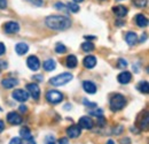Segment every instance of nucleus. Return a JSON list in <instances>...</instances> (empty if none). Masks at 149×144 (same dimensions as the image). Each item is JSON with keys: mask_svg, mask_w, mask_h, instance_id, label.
Listing matches in <instances>:
<instances>
[{"mask_svg": "<svg viewBox=\"0 0 149 144\" xmlns=\"http://www.w3.org/2000/svg\"><path fill=\"white\" fill-rule=\"evenodd\" d=\"M46 25L51 28L52 30H57V31H63L70 28L71 21L70 18L61 15H52L46 18Z\"/></svg>", "mask_w": 149, "mask_h": 144, "instance_id": "nucleus-1", "label": "nucleus"}, {"mask_svg": "<svg viewBox=\"0 0 149 144\" xmlns=\"http://www.w3.org/2000/svg\"><path fill=\"white\" fill-rule=\"evenodd\" d=\"M74 78L72 74L70 73H63V74H60V75H56L54 77H52L49 80V83L54 87H61V85H64L67 83H69L71 80Z\"/></svg>", "mask_w": 149, "mask_h": 144, "instance_id": "nucleus-2", "label": "nucleus"}, {"mask_svg": "<svg viewBox=\"0 0 149 144\" xmlns=\"http://www.w3.org/2000/svg\"><path fill=\"white\" fill-rule=\"evenodd\" d=\"M125 104H126V99L120 93L113 95L111 97V99H110V108H111V111H119V109H122L125 106Z\"/></svg>", "mask_w": 149, "mask_h": 144, "instance_id": "nucleus-3", "label": "nucleus"}, {"mask_svg": "<svg viewBox=\"0 0 149 144\" xmlns=\"http://www.w3.org/2000/svg\"><path fill=\"white\" fill-rule=\"evenodd\" d=\"M46 99L51 104H58L63 100V95L57 90H49L46 93Z\"/></svg>", "mask_w": 149, "mask_h": 144, "instance_id": "nucleus-4", "label": "nucleus"}, {"mask_svg": "<svg viewBox=\"0 0 149 144\" xmlns=\"http://www.w3.org/2000/svg\"><path fill=\"white\" fill-rule=\"evenodd\" d=\"M13 98L15 100L19 102V103H24L29 98V92L25 90H22V89H17V90H15L13 92Z\"/></svg>", "mask_w": 149, "mask_h": 144, "instance_id": "nucleus-5", "label": "nucleus"}, {"mask_svg": "<svg viewBox=\"0 0 149 144\" xmlns=\"http://www.w3.org/2000/svg\"><path fill=\"white\" fill-rule=\"evenodd\" d=\"M3 30L6 34H16L19 31V23L10 21V22H7L3 24Z\"/></svg>", "mask_w": 149, "mask_h": 144, "instance_id": "nucleus-6", "label": "nucleus"}, {"mask_svg": "<svg viewBox=\"0 0 149 144\" xmlns=\"http://www.w3.org/2000/svg\"><path fill=\"white\" fill-rule=\"evenodd\" d=\"M7 121H8L10 125H13V126H19V125L22 124L23 119H22V116L19 115V113H16V112H10V113H8V115H7Z\"/></svg>", "mask_w": 149, "mask_h": 144, "instance_id": "nucleus-7", "label": "nucleus"}, {"mask_svg": "<svg viewBox=\"0 0 149 144\" xmlns=\"http://www.w3.org/2000/svg\"><path fill=\"white\" fill-rule=\"evenodd\" d=\"M26 65H28V67H29L31 71H33V72H36V71H38V69L40 68V61H39V59H38L36 55L29 56L28 60H26Z\"/></svg>", "mask_w": 149, "mask_h": 144, "instance_id": "nucleus-8", "label": "nucleus"}, {"mask_svg": "<svg viewBox=\"0 0 149 144\" xmlns=\"http://www.w3.org/2000/svg\"><path fill=\"white\" fill-rule=\"evenodd\" d=\"M26 89H28V92L31 95V97H32L35 100H38V99H39V97H40V89H39L37 83L28 84V85H26Z\"/></svg>", "mask_w": 149, "mask_h": 144, "instance_id": "nucleus-9", "label": "nucleus"}, {"mask_svg": "<svg viewBox=\"0 0 149 144\" xmlns=\"http://www.w3.org/2000/svg\"><path fill=\"white\" fill-rule=\"evenodd\" d=\"M78 126L83 129H92L94 126L93 124V120L90 118V116H81L79 119V124Z\"/></svg>", "mask_w": 149, "mask_h": 144, "instance_id": "nucleus-10", "label": "nucleus"}, {"mask_svg": "<svg viewBox=\"0 0 149 144\" xmlns=\"http://www.w3.org/2000/svg\"><path fill=\"white\" fill-rule=\"evenodd\" d=\"M81 133V128L77 125H74V126H70L68 129H67V135L70 137V138H77Z\"/></svg>", "mask_w": 149, "mask_h": 144, "instance_id": "nucleus-11", "label": "nucleus"}, {"mask_svg": "<svg viewBox=\"0 0 149 144\" xmlns=\"http://www.w3.org/2000/svg\"><path fill=\"white\" fill-rule=\"evenodd\" d=\"M112 12L118 16V18H124L126 14H127V8L125 6H122V5H118V6H115L112 7Z\"/></svg>", "mask_w": 149, "mask_h": 144, "instance_id": "nucleus-12", "label": "nucleus"}, {"mask_svg": "<svg viewBox=\"0 0 149 144\" xmlns=\"http://www.w3.org/2000/svg\"><path fill=\"white\" fill-rule=\"evenodd\" d=\"M83 88H84V90L86 91L87 93H90V95H94L96 92V85L94 84L93 82H91V81H84L83 82Z\"/></svg>", "mask_w": 149, "mask_h": 144, "instance_id": "nucleus-13", "label": "nucleus"}, {"mask_svg": "<svg viewBox=\"0 0 149 144\" xmlns=\"http://www.w3.org/2000/svg\"><path fill=\"white\" fill-rule=\"evenodd\" d=\"M17 83H19V81H17L16 78H13V77L5 78V80H2V82H1L2 87L6 88V89H12V88H14Z\"/></svg>", "mask_w": 149, "mask_h": 144, "instance_id": "nucleus-14", "label": "nucleus"}, {"mask_svg": "<svg viewBox=\"0 0 149 144\" xmlns=\"http://www.w3.org/2000/svg\"><path fill=\"white\" fill-rule=\"evenodd\" d=\"M117 80H118V82L120 84H127L131 80H132V75H131L130 72H123L118 75Z\"/></svg>", "mask_w": 149, "mask_h": 144, "instance_id": "nucleus-15", "label": "nucleus"}, {"mask_svg": "<svg viewBox=\"0 0 149 144\" xmlns=\"http://www.w3.org/2000/svg\"><path fill=\"white\" fill-rule=\"evenodd\" d=\"M83 64H84V66H85L86 68L92 69V68L95 67V65H96V58L93 56V55H87V56L84 59Z\"/></svg>", "mask_w": 149, "mask_h": 144, "instance_id": "nucleus-16", "label": "nucleus"}, {"mask_svg": "<svg viewBox=\"0 0 149 144\" xmlns=\"http://www.w3.org/2000/svg\"><path fill=\"white\" fill-rule=\"evenodd\" d=\"M125 40H126V43H127L130 46H133V45H135L136 42H138V36H136L135 32L129 31V32L125 35Z\"/></svg>", "mask_w": 149, "mask_h": 144, "instance_id": "nucleus-17", "label": "nucleus"}, {"mask_svg": "<svg viewBox=\"0 0 149 144\" xmlns=\"http://www.w3.org/2000/svg\"><path fill=\"white\" fill-rule=\"evenodd\" d=\"M135 22L140 28H146L148 25V18H146L143 14H138L135 16Z\"/></svg>", "mask_w": 149, "mask_h": 144, "instance_id": "nucleus-18", "label": "nucleus"}, {"mask_svg": "<svg viewBox=\"0 0 149 144\" xmlns=\"http://www.w3.org/2000/svg\"><path fill=\"white\" fill-rule=\"evenodd\" d=\"M15 51L19 55H23L29 51V46L25 44V43H17L15 45Z\"/></svg>", "mask_w": 149, "mask_h": 144, "instance_id": "nucleus-19", "label": "nucleus"}, {"mask_svg": "<svg viewBox=\"0 0 149 144\" xmlns=\"http://www.w3.org/2000/svg\"><path fill=\"white\" fill-rule=\"evenodd\" d=\"M42 67H44V69H45V71H47V72H52V71H54V69H55L56 62L53 60V59H47L46 61H44Z\"/></svg>", "mask_w": 149, "mask_h": 144, "instance_id": "nucleus-20", "label": "nucleus"}, {"mask_svg": "<svg viewBox=\"0 0 149 144\" xmlns=\"http://www.w3.org/2000/svg\"><path fill=\"white\" fill-rule=\"evenodd\" d=\"M65 62H67V66H68L69 68H76L77 65H78V60H77V58H76L74 55H72V54H70V55L67 56Z\"/></svg>", "mask_w": 149, "mask_h": 144, "instance_id": "nucleus-21", "label": "nucleus"}, {"mask_svg": "<svg viewBox=\"0 0 149 144\" xmlns=\"http://www.w3.org/2000/svg\"><path fill=\"white\" fill-rule=\"evenodd\" d=\"M19 135H21V137H22V138H24L25 141H30V140H32L31 131H30V129H29L28 127L22 128V129L19 130Z\"/></svg>", "mask_w": 149, "mask_h": 144, "instance_id": "nucleus-22", "label": "nucleus"}, {"mask_svg": "<svg viewBox=\"0 0 149 144\" xmlns=\"http://www.w3.org/2000/svg\"><path fill=\"white\" fill-rule=\"evenodd\" d=\"M148 112H145V118L141 119L140 121V128L142 130H147L148 129Z\"/></svg>", "mask_w": 149, "mask_h": 144, "instance_id": "nucleus-23", "label": "nucleus"}, {"mask_svg": "<svg viewBox=\"0 0 149 144\" xmlns=\"http://www.w3.org/2000/svg\"><path fill=\"white\" fill-rule=\"evenodd\" d=\"M81 49H83V51H85V52H92L94 50V44L87 40V42H85V43L81 44Z\"/></svg>", "mask_w": 149, "mask_h": 144, "instance_id": "nucleus-24", "label": "nucleus"}, {"mask_svg": "<svg viewBox=\"0 0 149 144\" xmlns=\"http://www.w3.org/2000/svg\"><path fill=\"white\" fill-rule=\"evenodd\" d=\"M55 51L57 53H65V51H67V47L63 45V44H61V43H57L55 46Z\"/></svg>", "mask_w": 149, "mask_h": 144, "instance_id": "nucleus-25", "label": "nucleus"}, {"mask_svg": "<svg viewBox=\"0 0 149 144\" xmlns=\"http://www.w3.org/2000/svg\"><path fill=\"white\" fill-rule=\"evenodd\" d=\"M139 89H140V91H141V92H143V93H148V92H149L148 82H141V84H140Z\"/></svg>", "mask_w": 149, "mask_h": 144, "instance_id": "nucleus-26", "label": "nucleus"}, {"mask_svg": "<svg viewBox=\"0 0 149 144\" xmlns=\"http://www.w3.org/2000/svg\"><path fill=\"white\" fill-rule=\"evenodd\" d=\"M68 8L72 12V13H77L79 11V6L77 4H74V2H69L68 4Z\"/></svg>", "mask_w": 149, "mask_h": 144, "instance_id": "nucleus-27", "label": "nucleus"}, {"mask_svg": "<svg viewBox=\"0 0 149 144\" xmlns=\"http://www.w3.org/2000/svg\"><path fill=\"white\" fill-rule=\"evenodd\" d=\"M133 2L136 7H146L147 5V0H133Z\"/></svg>", "mask_w": 149, "mask_h": 144, "instance_id": "nucleus-28", "label": "nucleus"}, {"mask_svg": "<svg viewBox=\"0 0 149 144\" xmlns=\"http://www.w3.org/2000/svg\"><path fill=\"white\" fill-rule=\"evenodd\" d=\"M26 1L30 2V4L33 5V6H38V7H40V6L44 5V1H42V0H26Z\"/></svg>", "mask_w": 149, "mask_h": 144, "instance_id": "nucleus-29", "label": "nucleus"}, {"mask_svg": "<svg viewBox=\"0 0 149 144\" xmlns=\"http://www.w3.org/2000/svg\"><path fill=\"white\" fill-rule=\"evenodd\" d=\"M90 114H91V115H95V116L99 118V116H102V115H103V111L99 108V109H95V111H91Z\"/></svg>", "mask_w": 149, "mask_h": 144, "instance_id": "nucleus-30", "label": "nucleus"}, {"mask_svg": "<svg viewBox=\"0 0 149 144\" xmlns=\"http://www.w3.org/2000/svg\"><path fill=\"white\" fill-rule=\"evenodd\" d=\"M127 66V61L126 60H124V59H119L118 60V67L119 68H125Z\"/></svg>", "mask_w": 149, "mask_h": 144, "instance_id": "nucleus-31", "label": "nucleus"}, {"mask_svg": "<svg viewBox=\"0 0 149 144\" xmlns=\"http://www.w3.org/2000/svg\"><path fill=\"white\" fill-rule=\"evenodd\" d=\"M9 144H22V138L21 137H14V138H12Z\"/></svg>", "mask_w": 149, "mask_h": 144, "instance_id": "nucleus-32", "label": "nucleus"}, {"mask_svg": "<svg viewBox=\"0 0 149 144\" xmlns=\"http://www.w3.org/2000/svg\"><path fill=\"white\" fill-rule=\"evenodd\" d=\"M55 7H56V8H57V9H60V11H64V12L67 11V8H65V6H64L63 4H60V2H57V4H56V5H55Z\"/></svg>", "mask_w": 149, "mask_h": 144, "instance_id": "nucleus-33", "label": "nucleus"}, {"mask_svg": "<svg viewBox=\"0 0 149 144\" xmlns=\"http://www.w3.org/2000/svg\"><path fill=\"white\" fill-rule=\"evenodd\" d=\"M84 105L90 106V107H96V104H95V103H88L87 99H84Z\"/></svg>", "mask_w": 149, "mask_h": 144, "instance_id": "nucleus-34", "label": "nucleus"}, {"mask_svg": "<svg viewBox=\"0 0 149 144\" xmlns=\"http://www.w3.org/2000/svg\"><path fill=\"white\" fill-rule=\"evenodd\" d=\"M58 144H69V141H68L67 137H62V138H60Z\"/></svg>", "mask_w": 149, "mask_h": 144, "instance_id": "nucleus-35", "label": "nucleus"}, {"mask_svg": "<svg viewBox=\"0 0 149 144\" xmlns=\"http://www.w3.org/2000/svg\"><path fill=\"white\" fill-rule=\"evenodd\" d=\"M6 6H7V1L6 0H0V9L6 8Z\"/></svg>", "mask_w": 149, "mask_h": 144, "instance_id": "nucleus-36", "label": "nucleus"}, {"mask_svg": "<svg viewBox=\"0 0 149 144\" xmlns=\"http://www.w3.org/2000/svg\"><path fill=\"white\" fill-rule=\"evenodd\" d=\"M5 52H6V47H5V45L2 43H0V55H2Z\"/></svg>", "mask_w": 149, "mask_h": 144, "instance_id": "nucleus-37", "label": "nucleus"}, {"mask_svg": "<svg viewBox=\"0 0 149 144\" xmlns=\"http://www.w3.org/2000/svg\"><path fill=\"white\" fill-rule=\"evenodd\" d=\"M104 124H106L104 118H103V116H99V125H100V126H103Z\"/></svg>", "mask_w": 149, "mask_h": 144, "instance_id": "nucleus-38", "label": "nucleus"}, {"mask_svg": "<svg viewBox=\"0 0 149 144\" xmlns=\"http://www.w3.org/2000/svg\"><path fill=\"white\" fill-rule=\"evenodd\" d=\"M26 111H28V107H26V106H23V105L19 106V112H21V113H26Z\"/></svg>", "mask_w": 149, "mask_h": 144, "instance_id": "nucleus-39", "label": "nucleus"}, {"mask_svg": "<svg viewBox=\"0 0 149 144\" xmlns=\"http://www.w3.org/2000/svg\"><path fill=\"white\" fill-rule=\"evenodd\" d=\"M3 68H7V64L3 62V61H0V71L3 69Z\"/></svg>", "mask_w": 149, "mask_h": 144, "instance_id": "nucleus-40", "label": "nucleus"}, {"mask_svg": "<svg viewBox=\"0 0 149 144\" xmlns=\"http://www.w3.org/2000/svg\"><path fill=\"white\" fill-rule=\"evenodd\" d=\"M3 129H5V124H3L2 120H0V133H2Z\"/></svg>", "mask_w": 149, "mask_h": 144, "instance_id": "nucleus-41", "label": "nucleus"}, {"mask_svg": "<svg viewBox=\"0 0 149 144\" xmlns=\"http://www.w3.org/2000/svg\"><path fill=\"white\" fill-rule=\"evenodd\" d=\"M51 138V137H49ZM46 144H55V142H54V138L52 137L51 140H46Z\"/></svg>", "mask_w": 149, "mask_h": 144, "instance_id": "nucleus-42", "label": "nucleus"}, {"mask_svg": "<svg viewBox=\"0 0 149 144\" xmlns=\"http://www.w3.org/2000/svg\"><path fill=\"white\" fill-rule=\"evenodd\" d=\"M146 39H147V35H146V34H143V35L141 36V38H140V42H141V43H143V42H146Z\"/></svg>", "mask_w": 149, "mask_h": 144, "instance_id": "nucleus-43", "label": "nucleus"}, {"mask_svg": "<svg viewBox=\"0 0 149 144\" xmlns=\"http://www.w3.org/2000/svg\"><path fill=\"white\" fill-rule=\"evenodd\" d=\"M33 80H38V81H42V76H33Z\"/></svg>", "mask_w": 149, "mask_h": 144, "instance_id": "nucleus-44", "label": "nucleus"}, {"mask_svg": "<svg viewBox=\"0 0 149 144\" xmlns=\"http://www.w3.org/2000/svg\"><path fill=\"white\" fill-rule=\"evenodd\" d=\"M85 38H86L87 40H91V39H94L95 37H94V36H85Z\"/></svg>", "mask_w": 149, "mask_h": 144, "instance_id": "nucleus-45", "label": "nucleus"}, {"mask_svg": "<svg viewBox=\"0 0 149 144\" xmlns=\"http://www.w3.org/2000/svg\"><path fill=\"white\" fill-rule=\"evenodd\" d=\"M28 144H36V142H35L33 140H30V141L28 142Z\"/></svg>", "mask_w": 149, "mask_h": 144, "instance_id": "nucleus-46", "label": "nucleus"}, {"mask_svg": "<svg viewBox=\"0 0 149 144\" xmlns=\"http://www.w3.org/2000/svg\"><path fill=\"white\" fill-rule=\"evenodd\" d=\"M107 144H115V143H113V141H112V140H109V141L107 142Z\"/></svg>", "mask_w": 149, "mask_h": 144, "instance_id": "nucleus-47", "label": "nucleus"}, {"mask_svg": "<svg viewBox=\"0 0 149 144\" xmlns=\"http://www.w3.org/2000/svg\"><path fill=\"white\" fill-rule=\"evenodd\" d=\"M74 2H81V1H84V0H74Z\"/></svg>", "mask_w": 149, "mask_h": 144, "instance_id": "nucleus-48", "label": "nucleus"}, {"mask_svg": "<svg viewBox=\"0 0 149 144\" xmlns=\"http://www.w3.org/2000/svg\"><path fill=\"white\" fill-rule=\"evenodd\" d=\"M100 1H104V0H100Z\"/></svg>", "mask_w": 149, "mask_h": 144, "instance_id": "nucleus-49", "label": "nucleus"}]
</instances>
